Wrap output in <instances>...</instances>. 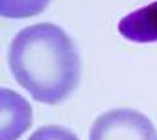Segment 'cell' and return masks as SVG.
<instances>
[{
	"mask_svg": "<svg viewBox=\"0 0 157 140\" xmlns=\"http://www.w3.org/2000/svg\"><path fill=\"white\" fill-rule=\"evenodd\" d=\"M8 63L17 83L41 103H61L80 83L78 50L72 39L52 22L21 30L10 44Z\"/></svg>",
	"mask_w": 157,
	"mask_h": 140,
	"instance_id": "obj_1",
	"label": "cell"
},
{
	"mask_svg": "<svg viewBox=\"0 0 157 140\" xmlns=\"http://www.w3.org/2000/svg\"><path fill=\"white\" fill-rule=\"evenodd\" d=\"M28 140H78V136L61 125H44L39 127Z\"/></svg>",
	"mask_w": 157,
	"mask_h": 140,
	"instance_id": "obj_6",
	"label": "cell"
},
{
	"mask_svg": "<svg viewBox=\"0 0 157 140\" xmlns=\"http://www.w3.org/2000/svg\"><path fill=\"white\" fill-rule=\"evenodd\" d=\"M0 140H17L32 125V107L30 103L13 92L11 89L0 90Z\"/></svg>",
	"mask_w": 157,
	"mask_h": 140,
	"instance_id": "obj_3",
	"label": "cell"
},
{
	"mask_svg": "<svg viewBox=\"0 0 157 140\" xmlns=\"http://www.w3.org/2000/svg\"><path fill=\"white\" fill-rule=\"evenodd\" d=\"M50 0H0V15L6 19H28L43 13Z\"/></svg>",
	"mask_w": 157,
	"mask_h": 140,
	"instance_id": "obj_5",
	"label": "cell"
},
{
	"mask_svg": "<svg viewBox=\"0 0 157 140\" xmlns=\"http://www.w3.org/2000/svg\"><path fill=\"white\" fill-rule=\"evenodd\" d=\"M89 140H157V131L135 109H111L94 120Z\"/></svg>",
	"mask_w": 157,
	"mask_h": 140,
	"instance_id": "obj_2",
	"label": "cell"
},
{
	"mask_svg": "<svg viewBox=\"0 0 157 140\" xmlns=\"http://www.w3.org/2000/svg\"><path fill=\"white\" fill-rule=\"evenodd\" d=\"M118 31L131 42L157 41V2L131 11L118 22Z\"/></svg>",
	"mask_w": 157,
	"mask_h": 140,
	"instance_id": "obj_4",
	"label": "cell"
}]
</instances>
